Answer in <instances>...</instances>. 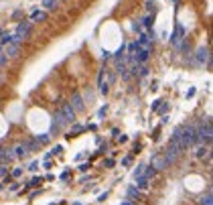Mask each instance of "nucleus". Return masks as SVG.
Segmentation results:
<instances>
[{"label":"nucleus","instance_id":"obj_1","mask_svg":"<svg viewBox=\"0 0 213 205\" xmlns=\"http://www.w3.org/2000/svg\"><path fill=\"white\" fill-rule=\"evenodd\" d=\"M31 31H33V21H29V23H18L16 31L12 33V41H14V43H23L24 39H29Z\"/></svg>","mask_w":213,"mask_h":205},{"label":"nucleus","instance_id":"obj_2","mask_svg":"<svg viewBox=\"0 0 213 205\" xmlns=\"http://www.w3.org/2000/svg\"><path fill=\"white\" fill-rule=\"evenodd\" d=\"M207 59H209V51H207V47H199V49L195 51V63H197V65H205V63H207Z\"/></svg>","mask_w":213,"mask_h":205},{"label":"nucleus","instance_id":"obj_3","mask_svg":"<svg viewBox=\"0 0 213 205\" xmlns=\"http://www.w3.org/2000/svg\"><path fill=\"white\" fill-rule=\"evenodd\" d=\"M61 114L65 116L67 124L75 122V110H73V106H71V104H63V106H61Z\"/></svg>","mask_w":213,"mask_h":205},{"label":"nucleus","instance_id":"obj_4","mask_svg":"<svg viewBox=\"0 0 213 205\" xmlns=\"http://www.w3.org/2000/svg\"><path fill=\"white\" fill-rule=\"evenodd\" d=\"M183 37H185V29H183V24H177V29H175V33L170 37V43L175 47H179L183 43Z\"/></svg>","mask_w":213,"mask_h":205},{"label":"nucleus","instance_id":"obj_5","mask_svg":"<svg viewBox=\"0 0 213 205\" xmlns=\"http://www.w3.org/2000/svg\"><path fill=\"white\" fill-rule=\"evenodd\" d=\"M71 106H73V110L75 112H81L83 108H85V104H83V98H81V93H73V98H71Z\"/></svg>","mask_w":213,"mask_h":205},{"label":"nucleus","instance_id":"obj_6","mask_svg":"<svg viewBox=\"0 0 213 205\" xmlns=\"http://www.w3.org/2000/svg\"><path fill=\"white\" fill-rule=\"evenodd\" d=\"M152 167H154L156 171L167 169V167H168V160L165 159V154H162V157H160V154H158V157H154V159H152Z\"/></svg>","mask_w":213,"mask_h":205},{"label":"nucleus","instance_id":"obj_7","mask_svg":"<svg viewBox=\"0 0 213 205\" xmlns=\"http://www.w3.org/2000/svg\"><path fill=\"white\" fill-rule=\"evenodd\" d=\"M12 159H16V157L12 154V150H8V148H0V162H2V165L12 162Z\"/></svg>","mask_w":213,"mask_h":205},{"label":"nucleus","instance_id":"obj_8","mask_svg":"<svg viewBox=\"0 0 213 205\" xmlns=\"http://www.w3.org/2000/svg\"><path fill=\"white\" fill-rule=\"evenodd\" d=\"M4 51H6V55H8V57H18V51H21V43H14V41H12L10 45H6V47H4Z\"/></svg>","mask_w":213,"mask_h":205},{"label":"nucleus","instance_id":"obj_9","mask_svg":"<svg viewBox=\"0 0 213 205\" xmlns=\"http://www.w3.org/2000/svg\"><path fill=\"white\" fill-rule=\"evenodd\" d=\"M26 154H29V148H26V144H24V142L14 148V157H16V159H24Z\"/></svg>","mask_w":213,"mask_h":205},{"label":"nucleus","instance_id":"obj_10","mask_svg":"<svg viewBox=\"0 0 213 205\" xmlns=\"http://www.w3.org/2000/svg\"><path fill=\"white\" fill-rule=\"evenodd\" d=\"M199 203H201V205H213V187L203 195L201 199H199Z\"/></svg>","mask_w":213,"mask_h":205},{"label":"nucleus","instance_id":"obj_11","mask_svg":"<svg viewBox=\"0 0 213 205\" xmlns=\"http://www.w3.org/2000/svg\"><path fill=\"white\" fill-rule=\"evenodd\" d=\"M45 18H47L45 10H35L33 14H31V21H33V23H41V21H45Z\"/></svg>","mask_w":213,"mask_h":205},{"label":"nucleus","instance_id":"obj_12","mask_svg":"<svg viewBox=\"0 0 213 205\" xmlns=\"http://www.w3.org/2000/svg\"><path fill=\"white\" fill-rule=\"evenodd\" d=\"M152 21H154V12H152V14H146L144 18L140 21V23H142V26H146V29L150 31V26H152Z\"/></svg>","mask_w":213,"mask_h":205},{"label":"nucleus","instance_id":"obj_13","mask_svg":"<svg viewBox=\"0 0 213 205\" xmlns=\"http://www.w3.org/2000/svg\"><path fill=\"white\" fill-rule=\"evenodd\" d=\"M24 144H26V148H29V152H35V150H39V146H41V144L37 142V138H33V140H26Z\"/></svg>","mask_w":213,"mask_h":205},{"label":"nucleus","instance_id":"obj_14","mask_svg":"<svg viewBox=\"0 0 213 205\" xmlns=\"http://www.w3.org/2000/svg\"><path fill=\"white\" fill-rule=\"evenodd\" d=\"M195 157H197V159H205V157H207V146L199 144V146H197V150H195Z\"/></svg>","mask_w":213,"mask_h":205},{"label":"nucleus","instance_id":"obj_15","mask_svg":"<svg viewBox=\"0 0 213 205\" xmlns=\"http://www.w3.org/2000/svg\"><path fill=\"white\" fill-rule=\"evenodd\" d=\"M79 132H83V126H81V124H73L71 132H69V138H71V136H75V134H79Z\"/></svg>","mask_w":213,"mask_h":205},{"label":"nucleus","instance_id":"obj_16","mask_svg":"<svg viewBox=\"0 0 213 205\" xmlns=\"http://www.w3.org/2000/svg\"><path fill=\"white\" fill-rule=\"evenodd\" d=\"M128 197L130 199H138V187H134V185L128 187Z\"/></svg>","mask_w":213,"mask_h":205},{"label":"nucleus","instance_id":"obj_17","mask_svg":"<svg viewBox=\"0 0 213 205\" xmlns=\"http://www.w3.org/2000/svg\"><path fill=\"white\" fill-rule=\"evenodd\" d=\"M35 138H37V142H39L41 146H43V144H47V142L51 140V136H49V134H41V136H35Z\"/></svg>","mask_w":213,"mask_h":205},{"label":"nucleus","instance_id":"obj_18","mask_svg":"<svg viewBox=\"0 0 213 205\" xmlns=\"http://www.w3.org/2000/svg\"><path fill=\"white\" fill-rule=\"evenodd\" d=\"M43 6L49 8V10H53V8L57 6V0H43Z\"/></svg>","mask_w":213,"mask_h":205},{"label":"nucleus","instance_id":"obj_19","mask_svg":"<svg viewBox=\"0 0 213 205\" xmlns=\"http://www.w3.org/2000/svg\"><path fill=\"white\" fill-rule=\"evenodd\" d=\"M156 112H158L160 116H162V114H167V112H168V104H165V102H162L160 106H158V110H156Z\"/></svg>","mask_w":213,"mask_h":205},{"label":"nucleus","instance_id":"obj_20","mask_svg":"<svg viewBox=\"0 0 213 205\" xmlns=\"http://www.w3.org/2000/svg\"><path fill=\"white\" fill-rule=\"evenodd\" d=\"M8 55H6V51H4V53H0V67H2V65H6V63H8Z\"/></svg>","mask_w":213,"mask_h":205},{"label":"nucleus","instance_id":"obj_21","mask_svg":"<svg viewBox=\"0 0 213 205\" xmlns=\"http://www.w3.org/2000/svg\"><path fill=\"white\" fill-rule=\"evenodd\" d=\"M21 175H23V169H14V171H12V177H14V179H18Z\"/></svg>","mask_w":213,"mask_h":205},{"label":"nucleus","instance_id":"obj_22","mask_svg":"<svg viewBox=\"0 0 213 205\" xmlns=\"http://www.w3.org/2000/svg\"><path fill=\"white\" fill-rule=\"evenodd\" d=\"M6 173H8V171H6V167H4V165H0V177H4Z\"/></svg>","mask_w":213,"mask_h":205},{"label":"nucleus","instance_id":"obj_23","mask_svg":"<svg viewBox=\"0 0 213 205\" xmlns=\"http://www.w3.org/2000/svg\"><path fill=\"white\" fill-rule=\"evenodd\" d=\"M130 162H132V159H130V157H126V159L122 160V165H124V167H128V165H130Z\"/></svg>","mask_w":213,"mask_h":205},{"label":"nucleus","instance_id":"obj_24","mask_svg":"<svg viewBox=\"0 0 213 205\" xmlns=\"http://www.w3.org/2000/svg\"><path fill=\"white\" fill-rule=\"evenodd\" d=\"M39 183H41V179H33V181H31V187H39Z\"/></svg>","mask_w":213,"mask_h":205},{"label":"nucleus","instance_id":"obj_25","mask_svg":"<svg viewBox=\"0 0 213 205\" xmlns=\"http://www.w3.org/2000/svg\"><path fill=\"white\" fill-rule=\"evenodd\" d=\"M37 167H39V162H33V165H31V167H29V171H37Z\"/></svg>","mask_w":213,"mask_h":205},{"label":"nucleus","instance_id":"obj_26","mask_svg":"<svg viewBox=\"0 0 213 205\" xmlns=\"http://www.w3.org/2000/svg\"><path fill=\"white\" fill-rule=\"evenodd\" d=\"M193 96H195V87H191V90L187 91V98H193Z\"/></svg>","mask_w":213,"mask_h":205},{"label":"nucleus","instance_id":"obj_27","mask_svg":"<svg viewBox=\"0 0 213 205\" xmlns=\"http://www.w3.org/2000/svg\"><path fill=\"white\" fill-rule=\"evenodd\" d=\"M101 59H104V61H106V59H110V53H108V51H104V53H101Z\"/></svg>","mask_w":213,"mask_h":205},{"label":"nucleus","instance_id":"obj_28","mask_svg":"<svg viewBox=\"0 0 213 205\" xmlns=\"http://www.w3.org/2000/svg\"><path fill=\"white\" fill-rule=\"evenodd\" d=\"M106 110H108V108H106V106H104V108H101V110H100V112H98V116H100V118H101V116H104V114H106Z\"/></svg>","mask_w":213,"mask_h":205},{"label":"nucleus","instance_id":"obj_29","mask_svg":"<svg viewBox=\"0 0 213 205\" xmlns=\"http://www.w3.org/2000/svg\"><path fill=\"white\" fill-rule=\"evenodd\" d=\"M122 205H132V201H126V203H122Z\"/></svg>","mask_w":213,"mask_h":205},{"label":"nucleus","instance_id":"obj_30","mask_svg":"<svg viewBox=\"0 0 213 205\" xmlns=\"http://www.w3.org/2000/svg\"><path fill=\"white\" fill-rule=\"evenodd\" d=\"M0 81H2V73H0Z\"/></svg>","mask_w":213,"mask_h":205},{"label":"nucleus","instance_id":"obj_31","mask_svg":"<svg viewBox=\"0 0 213 205\" xmlns=\"http://www.w3.org/2000/svg\"><path fill=\"white\" fill-rule=\"evenodd\" d=\"M211 157H213V148H211Z\"/></svg>","mask_w":213,"mask_h":205},{"label":"nucleus","instance_id":"obj_32","mask_svg":"<svg viewBox=\"0 0 213 205\" xmlns=\"http://www.w3.org/2000/svg\"><path fill=\"white\" fill-rule=\"evenodd\" d=\"M73 205H79V203H73Z\"/></svg>","mask_w":213,"mask_h":205}]
</instances>
